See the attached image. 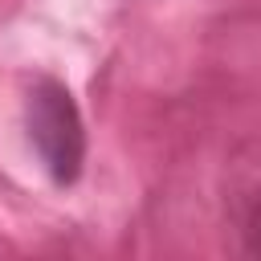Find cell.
Returning <instances> with one entry per match:
<instances>
[{
	"instance_id": "obj_1",
	"label": "cell",
	"mask_w": 261,
	"mask_h": 261,
	"mask_svg": "<svg viewBox=\"0 0 261 261\" xmlns=\"http://www.w3.org/2000/svg\"><path fill=\"white\" fill-rule=\"evenodd\" d=\"M29 139L57 184L77 179L86 159V122L73 94L53 77H41L29 90Z\"/></svg>"
},
{
	"instance_id": "obj_2",
	"label": "cell",
	"mask_w": 261,
	"mask_h": 261,
	"mask_svg": "<svg viewBox=\"0 0 261 261\" xmlns=\"http://www.w3.org/2000/svg\"><path fill=\"white\" fill-rule=\"evenodd\" d=\"M241 237H245V249H249L253 257H261V196L245 208V216H241Z\"/></svg>"
}]
</instances>
